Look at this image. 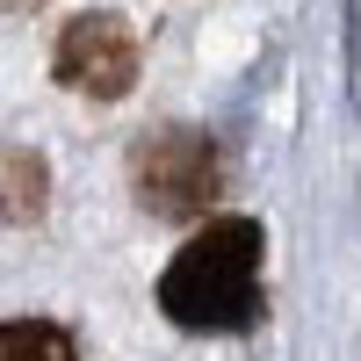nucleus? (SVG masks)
<instances>
[{"label":"nucleus","instance_id":"1","mask_svg":"<svg viewBox=\"0 0 361 361\" xmlns=\"http://www.w3.org/2000/svg\"><path fill=\"white\" fill-rule=\"evenodd\" d=\"M159 311L188 333H238L260 318V224L209 217L159 275Z\"/></svg>","mask_w":361,"mask_h":361},{"label":"nucleus","instance_id":"2","mask_svg":"<svg viewBox=\"0 0 361 361\" xmlns=\"http://www.w3.org/2000/svg\"><path fill=\"white\" fill-rule=\"evenodd\" d=\"M130 188L152 217H209V202L224 188L217 145L202 130H159L130 152Z\"/></svg>","mask_w":361,"mask_h":361},{"label":"nucleus","instance_id":"3","mask_svg":"<svg viewBox=\"0 0 361 361\" xmlns=\"http://www.w3.org/2000/svg\"><path fill=\"white\" fill-rule=\"evenodd\" d=\"M58 87H73L87 102H123L130 80H137V37L123 15H73L66 37H58V58H51Z\"/></svg>","mask_w":361,"mask_h":361},{"label":"nucleus","instance_id":"4","mask_svg":"<svg viewBox=\"0 0 361 361\" xmlns=\"http://www.w3.org/2000/svg\"><path fill=\"white\" fill-rule=\"evenodd\" d=\"M0 361H73V340H66V325L8 318L0 325Z\"/></svg>","mask_w":361,"mask_h":361},{"label":"nucleus","instance_id":"5","mask_svg":"<svg viewBox=\"0 0 361 361\" xmlns=\"http://www.w3.org/2000/svg\"><path fill=\"white\" fill-rule=\"evenodd\" d=\"M44 202V166L29 152H8V217H29Z\"/></svg>","mask_w":361,"mask_h":361}]
</instances>
